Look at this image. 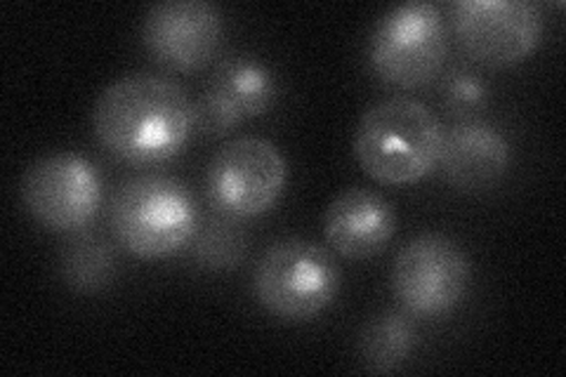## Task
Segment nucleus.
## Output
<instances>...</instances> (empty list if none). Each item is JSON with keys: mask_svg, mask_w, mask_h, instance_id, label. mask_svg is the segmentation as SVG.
<instances>
[{"mask_svg": "<svg viewBox=\"0 0 566 377\" xmlns=\"http://www.w3.org/2000/svg\"><path fill=\"white\" fill-rule=\"evenodd\" d=\"M93 128L99 145L130 166L166 164L193 135V104L166 76H123L102 90Z\"/></svg>", "mask_w": 566, "mask_h": 377, "instance_id": "nucleus-1", "label": "nucleus"}, {"mask_svg": "<svg viewBox=\"0 0 566 377\" xmlns=\"http://www.w3.org/2000/svg\"><path fill=\"white\" fill-rule=\"evenodd\" d=\"M439 118L416 97H389L361 116L354 133V158L378 185H416L437 168Z\"/></svg>", "mask_w": 566, "mask_h": 377, "instance_id": "nucleus-2", "label": "nucleus"}, {"mask_svg": "<svg viewBox=\"0 0 566 377\" xmlns=\"http://www.w3.org/2000/svg\"><path fill=\"white\" fill-rule=\"evenodd\" d=\"M109 220L123 250L139 260H164L197 237L199 208L177 179L137 175L116 189Z\"/></svg>", "mask_w": 566, "mask_h": 377, "instance_id": "nucleus-3", "label": "nucleus"}, {"mask_svg": "<svg viewBox=\"0 0 566 377\" xmlns=\"http://www.w3.org/2000/svg\"><path fill=\"white\" fill-rule=\"evenodd\" d=\"M258 302L281 321H312L340 291V269L326 248L303 239L274 243L253 272Z\"/></svg>", "mask_w": 566, "mask_h": 377, "instance_id": "nucleus-4", "label": "nucleus"}, {"mask_svg": "<svg viewBox=\"0 0 566 377\" xmlns=\"http://www.w3.org/2000/svg\"><path fill=\"white\" fill-rule=\"evenodd\" d=\"M447 52L444 17L432 3H403L389 10L368 43L376 76L401 90L432 83L447 62Z\"/></svg>", "mask_w": 566, "mask_h": 377, "instance_id": "nucleus-5", "label": "nucleus"}, {"mask_svg": "<svg viewBox=\"0 0 566 377\" xmlns=\"http://www.w3.org/2000/svg\"><path fill=\"white\" fill-rule=\"evenodd\" d=\"M289 182V164L274 142L237 137L216 154L206 172L208 201L232 220L270 212Z\"/></svg>", "mask_w": 566, "mask_h": 377, "instance_id": "nucleus-6", "label": "nucleus"}, {"mask_svg": "<svg viewBox=\"0 0 566 377\" xmlns=\"http://www.w3.org/2000/svg\"><path fill=\"white\" fill-rule=\"evenodd\" d=\"M470 285V262L444 233H420L392 264V293L411 316L437 318L460 307Z\"/></svg>", "mask_w": 566, "mask_h": 377, "instance_id": "nucleus-7", "label": "nucleus"}, {"mask_svg": "<svg viewBox=\"0 0 566 377\" xmlns=\"http://www.w3.org/2000/svg\"><path fill=\"white\" fill-rule=\"evenodd\" d=\"M451 12L455 39L476 64H522L543 39V10L531 0H458Z\"/></svg>", "mask_w": 566, "mask_h": 377, "instance_id": "nucleus-8", "label": "nucleus"}, {"mask_svg": "<svg viewBox=\"0 0 566 377\" xmlns=\"http://www.w3.org/2000/svg\"><path fill=\"white\" fill-rule=\"evenodd\" d=\"M22 201L31 218L50 231H78L102 203V177L78 154L39 158L22 179Z\"/></svg>", "mask_w": 566, "mask_h": 377, "instance_id": "nucleus-9", "label": "nucleus"}, {"mask_svg": "<svg viewBox=\"0 0 566 377\" xmlns=\"http://www.w3.org/2000/svg\"><path fill=\"white\" fill-rule=\"evenodd\" d=\"M220 10L206 0H164L142 24V43L149 57L170 71H199L212 62L222 43Z\"/></svg>", "mask_w": 566, "mask_h": 377, "instance_id": "nucleus-10", "label": "nucleus"}, {"mask_svg": "<svg viewBox=\"0 0 566 377\" xmlns=\"http://www.w3.org/2000/svg\"><path fill=\"white\" fill-rule=\"evenodd\" d=\"M512 149L505 135L482 121H463L441 137L437 166L458 191L493 189L507 175Z\"/></svg>", "mask_w": 566, "mask_h": 377, "instance_id": "nucleus-11", "label": "nucleus"}, {"mask_svg": "<svg viewBox=\"0 0 566 377\" xmlns=\"http://www.w3.org/2000/svg\"><path fill=\"white\" fill-rule=\"evenodd\" d=\"M397 231V214L380 193L347 189L335 196L324 214V237L347 260L380 255Z\"/></svg>", "mask_w": 566, "mask_h": 377, "instance_id": "nucleus-12", "label": "nucleus"}, {"mask_svg": "<svg viewBox=\"0 0 566 377\" xmlns=\"http://www.w3.org/2000/svg\"><path fill=\"white\" fill-rule=\"evenodd\" d=\"M208 87L224 97L241 121L268 114L276 100V78L272 69L248 55L222 60Z\"/></svg>", "mask_w": 566, "mask_h": 377, "instance_id": "nucleus-13", "label": "nucleus"}, {"mask_svg": "<svg viewBox=\"0 0 566 377\" xmlns=\"http://www.w3.org/2000/svg\"><path fill=\"white\" fill-rule=\"evenodd\" d=\"M60 274L74 293H99L116 276L114 250L104 239L93 237V233H81L62 250Z\"/></svg>", "mask_w": 566, "mask_h": 377, "instance_id": "nucleus-14", "label": "nucleus"}, {"mask_svg": "<svg viewBox=\"0 0 566 377\" xmlns=\"http://www.w3.org/2000/svg\"><path fill=\"white\" fill-rule=\"evenodd\" d=\"M416 347V331L403 314L387 312L366 323L359 337V354L366 370L387 375L399 370Z\"/></svg>", "mask_w": 566, "mask_h": 377, "instance_id": "nucleus-15", "label": "nucleus"}, {"mask_svg": "<svg viewBox=\"0 0 566 377\" xmlns=\"http://www.w3.org/2000/svg\"><path fill=\"white\" fill-rule=\"evenodd\" d=\"M245 255V233L232 222V218H220L197 231L193 241V260L203 269L224 272L234 269Z\"/></svg>", "mask_w": 566, "mask_h": 377, "instance_id": "nucleus-16", "label": "nucleus"}, {"mask_svg": "<svg viewBox=\"0 0 566 377\" xmlns=\"http://www.w3.org/2000/svg\"><path fill=\"white\" fill-rule=\"evenodd\" d=\"M241 123V116L212 87H206L199 102L193 104V133L206 139H220L239 128Z\"/></svg>", "mask_w": 566, "mask_h": 377, "instance_id": "nucleus-17", "label": "nucleus"}, {"mask_svg": "<svg viewBox=\"0 0 566 377\" xmlns=\"http://www.w3.org/2000/svg\"><path fill=\"white\" fill-rule=\"evenodd\" d=\"M486 83L480 78V74H474V71L453 69L447 76L444 106L453 116L465 118L476 114L486 104Z\"/></svg>", "mask_w": 566, "mask_h": 377, "instance_id": "nucleus-18", "label": "nucleus"}]
</instances>
